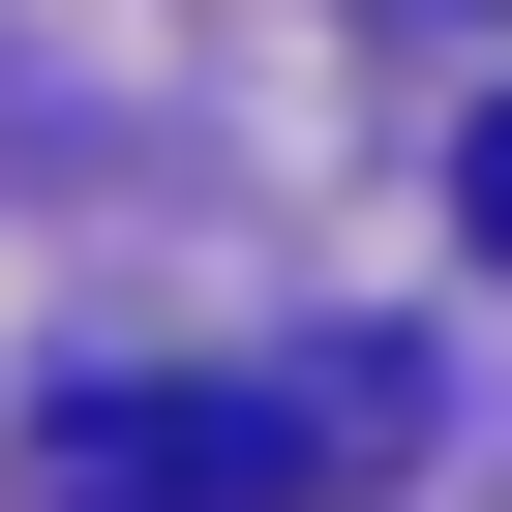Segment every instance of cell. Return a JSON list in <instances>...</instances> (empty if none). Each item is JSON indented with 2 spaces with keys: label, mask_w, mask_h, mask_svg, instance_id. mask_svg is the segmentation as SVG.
Wrapping results in <instances>:
<instances>
[{
  "label": "cell",
  "mask_w": 512,
  "mask_h": 512,
  "mask_svg": "<svg viewBox=\"0 0 512 512\" xmlns=\"http://www.w3.org/2000/svg\"><path fill=\"white\" fill-rule=\"evenodd\" d=\"M422 392L392 362H302V392H61L31 422V512H302L332 452H392Z\"/></svg>",
  "instance_id": "obj_1"
},
{
  "label": "cell",
  "mask_w": 512,
  "mask_h": 512,
  "mask_svg": "<svg viewBox=\"0 0 512 512\" xmlns=\"http://www.w3.org/2000/svg\"><path fill=\"white\" fill-rule=\"evenodd\" d=\"M452 211H482V272H512V121H482V151H452Z\"/></svg>",
  "instance_id": "obj_2"
}]
</instances>
